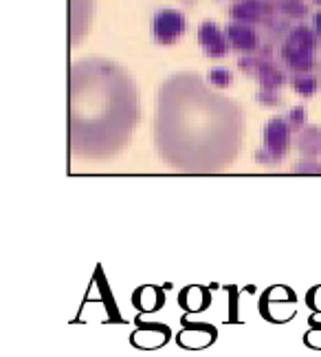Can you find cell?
<instances>
[{"label":"cell","instance_id":"obj_1","mask_svg":"<svg viewBox=\"0 0 321 357\" xmlns=\"http://www.w3.org/2000/svg\"><path fill=\"white\" fill-rule=\"evenodd\" d=\"M198 73L178 71L159 89L152 135L165 166L189 174L229 168L244 146L242 106L207 86Z\"/></svg>","mask_w":321,"mask_h":357},{"label":"cell","instance_id":"obj_2","mask_svg":"<svg viewBox=\"0 0 321 357\" xmlns=\"http://www.w3.org/2000/svg\"><path fill=\"white\" fill-rule=\"evenodd\" d=\"M68 146L77 159H110L130 144L141 119V100L123 66L81 58L71 64Z\"/></svg>","mask_w":321,"mask_h":357},{"label":"cell","instance_id":"obj_3","mask_svg":"<svg viewBox=\"0 0 321 357\" xmlns=\"http://www.w3.org/2000/svg\"><path fill=\"white\" fill-rule=\"evenodd\" d=\"M319 36L315 29L306 24H299L290 29L280 47V58L290 73H311L317 68V49Z\"/></svg>","mask_w":321,"mask_h":357},{"label":"cell","instance_id":"obj_4","mask_svg":"<svg viewBox=\"0 0 321 357\" xmlns=\"http://www.w3.org/2000/svg\"><path fill=\"white\" fill-rule=\"evenodd\" d=\"M238 68L264 89H282L288 82L284 68H280L273 62V47L269 49V45H262L256 53L240 56Z\"/></svg>","mask_w":321,"mask_h":357},{"label":"cell","instance_id":"obj_5","mask_svg":"<svg viewBox=\"0 0 321 357\" xmlns=\"http://www.w3.org/2000/svg\"><path fill=\"white\" fill-rule=\"evenodd\" d=\"M264 146L256 150V161L262 166H280L292 144V128L286 117H271L264 126Z\"/></svg>","mask_w":321,"mask_h":357},{"label":"cell","instance_id":"obj_6","mask_svg":"<svg viewBox=\"0 0 321 357\" xmlns=\"http://www.w3.org/2000/svg\"><path fill=\"white\" fill-rule=\"evenodd\" d=\"M187 20L178 9H159L150 20V36L161 47H174L185 36Z\"/></svg>","mask_w":321,"mask_h":357},{"label":"cell","instance_id":"obj_7","mask_svg":"<svg viewBox=\"0 0 321 357\" xmlns=\"http://www.w3.org/2000/svg\"><path fill=\"white\" fill-rule=\"evenodd\" d=\"M198 45L203 53L212 60H222L229 56L231 43L227 31H222L214 20H203L198 24Z\"/></svg>","mask_w":321,"mask_h":357},{"label":"cell","instance_id":"obj_8","mask_svg":"<svg viewBox=\"0 0 321 357\" xmlns=\"http://www.w3.org/2000/svg\"><path fill=\"white\" fill-rule=\"evenodd\" d=\"M275 13V0H235L229 9L231 20L246 24H262Z\"/></svg>","mask_w":321,"mask_h":357},{"label":"cell","instance_id":"obj_9","mask_svg":"<svg viewBox=\"0 0 321 357\" xmlns=\"http://www.w3.org/2000/svg\"><path fill=\"white\" fill-rule=\"evenodd\" d=\"M95 0H71V45L77 47L88 36Z\"/></svg>","mask_w":321,"mask_h":357},{"label":"cell","instance_id":"obj_10","mask_svg":"<svg viewBox=\"0 0 321 357\" xmlns=\"http://www.w3.org/2000/svg\"><path fill=\"white\" fill-rule=\"evenodd\" d=\"M227 36H229L231 49L242 53V56H246V53H256L260 49V36L256 31V24L231 20V24L227 26Z\"/></svg>","mask_w":321,"mask_h":357},{"label":"cell","instance_id":"obj_11","mask_svg":"<svg viewBox=\"0 0 321 357\" xmlns=\"http://www.w3.org/2000/svg\"><path fill=\"white\" fill-rule=\"evenodd\" d=\"M139 331L130 337L132 344L139 349H161L167 340H170V331L163 324H146L139 322Z\"/></svg>","mask_w":321,"mask_h":357},{"label":"cell","instance_id":"obj_12","mask_svg":"<svg viewBox=\"0 0 321 357\" xmlns=\"http://www.w3.org/2000/svg\"><path fill=\"white\" fill-rule=\"evenodd\" d=\"M295 148L304 157H319L321 155V126H317V123H306L302 130H297Z\"/></svg>","mask_w":321,"mask_h":357},{"label":"cell","instance_id":"obj_13","mask_svg":"<svg viewBox=\"0 0 321 357\" xmlns=\"http://www.w3.org/2000/svg\"><path fill=\"white\" fill-rule=\"evenodd\" d=\"M216 340V328L209 324L189 326V337L185 333H178L176 342L183 349H205Z\"/></svg>","mask_w":321,"mask_h":357},{"label":"cell","instance_id":"obj_14","mask_svg":"<svg viewBox=\"0 0 321 357\" xmlns=\"http://www.w3.org/2000/svg\"><path fill=\"white\" fill-rule=\"evenodd\" d=\"M288 84L302 98H313L319 89V77L315 75V71L311 73H290L288 75Z\"/></svg>","mask_w":321,"mask_h":357},{"label":"cell","instance_id":"obj_15","mask_svg":"<svg viewBox=\"0 0 321 357\" xmlns=\"http://www.w3.org/2000/svg\"><path fill=\"white\" fill-rule=\"evenodd\" d=\"M275 9L290 20H302L308 16V5L304 0H275Z\"/></svg>","mask_w":321,"mask_h":357},{"label":"cell","instance_id":"obj_16","mask_svg":"<svg viewBox=\"0 0 321 357\" xmlns=\"http://www.w3.org/2000/svg\"><path fill=\"white\" fill-rule=\"evenodd\" d=\"M207 82L214 89H229L233 84V73L229 71V68H225V66H216V68L209 71Z\"/></svg>","mask_w":321,"mask_h":357},{"label":"cell","instance_id":"obj_17","mask_svg":"<svg viewBox=\"0 0 321 357\" xmlns=\"http://www.w3.org/2000/svg\"><path fill=\"white\" fill-rule=\"evenodd\" d=\"M256 102L262 104V106L275 108V106H282L284 104V98H282L280 89H264V86H260V91L256 93Z\"/></svg>","mask_w":321,"mask_h":357},{"label":"cell","instance_id":"obj_18","mask_svg":"<svg viewBox=\"0 0 321 357\" xmlns=\"http://www.w3.org/2000/svg\"><path fill=\"white\" fill-rule=\"evenodd\" d=\"M295 174H321V161L317 157H302L295 166H292Z\"/></svg>","mask_w":321,"mask_h":357},{"label":"cell","instance_id":"obj_19","mask_svg":"<svg viewBox=\"0 0 321 357\" xmlns=\"http://www.w3.org/2000/svg\"><path fill=\"white\" fill-rule=\"evenodd\" d=\"M286 119H288V123H290L292 132L302 130V128L306 126V108H304V106H292L290 111H288V115H286Z\"/></svg>","mask_w":321,"mask_h":357},{"label":"cell","instance_id":"obj_20","mask_svg":"<svg viewBox=\"0 0 321 357\" xmlns=\"http://www.w3.org/2000/svg\"><path fill=\"white\" fill-rule=\"evenodd\" d=\"M315 331L306 335V344L311 349H321V324H313Z\"/></svg>","mask_w":321,"mask_h":357},{"label":"cell","instance_id":"obj_21","mask_svg":"<svg viewBox=\"0 0 321 357\" xmlns=\"http://www.w3.org/2000/svg\"><path fill=\"white\" fill-rule=\"evenodd\" d=\"M313 29L317 31V36L321 38V11H317L313 16Z\"/></svg>","mask_w":321,"mask_h":357},{"label":"cell","instance_id":"obj_22","mask_svg":"<svg viewBox=\"0 0 321 357\" xmlns=\"http://www.w3.org/2000/svg\"><path fill=\"white\" fill-rule=\"evenodd\" d=\"M319 86H321V64H319Z\"/></svg>","mask_w":321,"mask_h":357},{"label":"cell","instance_id":"obj_23","mask_svg":"<svg viewBox=\"0 0 321 357\" xmlns=\"http://www.w3.org/2000/svg\"><path fill=\"white\" fill-rule=\"evenodd\" d=\"M315 3H317V5H319V7H321V0H315Z\"/></svg>","mask_w":321,"mask_h":357}]
</instances>
